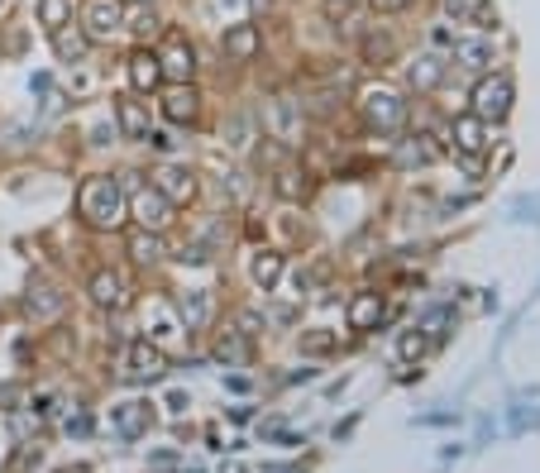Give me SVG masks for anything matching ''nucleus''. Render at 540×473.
Returning <instances> with one entry per match:
<instances>
[{"label":"nucleus","mask_w":540,"mask_h":473,"mask_svg":"<svg viewBox=\"0 0 540 473\" xmlns=\"http://www.w3.org/2000/svg\"><path fill=\"white\" fill-rule=\"evenodd\" d=\"M196 110H201V96H196L192 81H173V87L163 91V120L167 125H192Z\"/></svg>","instance_id":"11"},{"label":"nucleus","mask_w":540,"mask_h":473,"mask_svg":"<svg viewBox=\"0 0 540 473\" xmlns=\"http://www.w3.org/2000/svg\"><path fill=\"white\" fill-rule=\"evenodd\" d=\"M268 125H273V134H278V139L297 144L301 115H297V106H292V100H268Z\"/></svg>","instance_id":"22"},{"label":"nucleus","mask_w":540,"mask_h":473,"mask_svg":"<svg viewBox=\"0 0 540 473\" xmlns=\"http://www.w3.org/2000/svg\"><path fill=\"white\" fill-rule=\"evenodd\" d=\"M450 144L459 148L464 158H478L488 148V120H478V115H459V120L450 125Z\"/></svg>","instance_id":"13"},{"label":"nucleus","mask_w":540,"mask_h":473,"mask_svg":"<svg viewBox=\"0 0 540 473\" xmlns=\"http://www.w3.org/2000/svg\"><path fill=\"white\" fill-rule=\"evenodd\" d=\"M215 354H221V359H230V364H244V359H249V340H244V330H225L221 340H215Z\"/></svg>","instance_id":"28"},{"label":"nucleus","mask_w":540,"mask_h":473,"mask_svg":"<svg viewBox=\"0 0 540 473\" xmlns=\"http://www.w3.org/2000/svg\"><path fill=\"white\" fill-rule=\"evenodd\" d=\"M441 77H445V62H441V58H416V62H412V81H416L421 91L441 87Z\"/></svg>","instance_id":"26"},{"label":"nucleus","mask_w":540,"mask_h":473,"mask_svg":"<svg viewBox=\"0 0 540 473\" xmlns=\"http://www.w3.org/2000/svg\"><path fill=\"white\" fill-rule=\"evenodd\" d=\"M450 53L459 67H469V72H488V67H493V43L488 39H454Z\"/></svg>","instance_id":"17"},{"label":"nucleus","mask_w":540,"mask_h":473,"mask_svg":"<svg viewBox=\"0 0 540 473\" xmlns=\"http://www.w3.org/2000/svg\"><path fill=\"white\" fill-rule=\"evenodd\" d=\"M263 48V33H259V24H230L225 33H221V53L230 58V62H249Z\"/></svg>","instance_id":"12"},{"label":"nucleus","mask_w":540,"mask_h":473,"mask_svg":"<svg viewBox=\"0 0 540 473\" xmlns=\"http://www.w3.org/2000/svg\"><path fill=\"white\" fill-rule=\"evenodd\" d=\"M349 14H354L349 0H326V20H349Z\"/></svg>","instance_id":"32"},{"label":"nucleus","mask_w":540,"mask_h":473,"mask_svg":"<svg viewBox=\"0 0 540 473\" xmlns=\"http://www.w3.org/2000/svg\"><path fill=\"white\" fill-rule=\"evenodd\" d=\"M364 110H368V120H374L378 129H397L402 120H407V100H402L393 87H368L364 91Z\"/></svg>","instance_id":"5"},{"label":"nucleus","mask_w":540,"mask_h":473,"mask_svg":"<svg viewBox=\"0 0 540 473\" xmlns=\"http://www.w3.org/2000/svg\"><path fill=\"white\" fill-rule=\"evenodd\" d=\"M273 192L282 201H301V196H307V177H301L297 167H282V173L273 177Z\"/></svg>","instance_id":"27"},{"label":"nucleus","mask_w":540,"mask_h":473,"mask_svg":"<svg viewBox=\"0 0 540 473\" xmlns=\"http://www.w3.org/2000/svg\"><path fill=\"white\" fill-rule=\"evenodd\" d=\"M426 354V335L412 330V335H402V359H421Z\"/></svg>","instance_id":"31"},{"label":"nucleus","mask_w":540,"mask_h":473,"mask_svg":"<svg viewBox=\"0 0 540 473\" xmlns=\"http://www.w3.org/2000/svg\"><path fill=\"white\" fill-rule=\"evenodd\" d=\"M14 10V0H0V20H5V14Z\"/></svg>","instance_id":"35"},{"label":"nucleus","mask_w":540,"mask_h":473,"mask_svg":"<svg viewBox=\"0 0 540 473\" xmlns=\"http://www.w3.org/2000/svg\"><path fill=\"white\" fill-rule=\"evenodd\" d=\"M129 253H134L139 263H158L167 249H163V240H158V230H134V234H129Z\"/></svg>","instance_id":"24"},{"label":"nucleus","mask_w":540,"mask_h":473,"mask_svg":"<svg viewBox=\"0 0 540 473\" xmlns=\"http://www.w3.org/2000/svg\"><path fill=\"white\" fill-rule=\"evenodd\" d=\"M211 307H215V301H211V292H201V287H196V292H177V316H182V326H187V330L206 326Z\"/></svg>","instance_id":"20"},{"label":"nucleus","mask_w":540,"mask_h":473,"mask_svg":"<svg viewBox=\"0 0 540 473\" xmlns=\"http://www.w3.org/2000/svg\"><path fill=\"white\" fill-rule=\"evenodd\" d=\"M297 349L307 354V359H326V354H335V330H326V326H316V330H301Z\"/></svg>","instance_id":"25"},{"label":"nucleus","mask_w":540,"mask_h":473,"mask_svg":"<svg viewBox=\"0 0 540 473\" xmlns=\"http://www.w3.org/2000/svg\"><path fill=\"white\" fill-rule=\"evenodd\" d=\"M125 72H129V91H134V96H148V91H158L163 81H167V77H163L158 53H148V48H134Z\"/></svg>","instance_id":"9"},{"label":"nucleus","mask_w":540,"mask_h":473,"mask_svg":"<svg viewBox=\"0 0 540 473\" xmlns=\"http://www.w3.org/2000/svg\"><path fill=\"white\" fill-rule=\"evenodd\" d=\"M173 201H167L158 187H144V182H139V187H134L129 192V211L125 215H134V225H139V230H167V225H173Z\"/></svg>","instance_id":"3"},{"label":"nucleus","mask_w":540,"mask_h":473,"mask_svg":"<svg viewBox=\"0 0 540 473\" xmlns=\"http://www.w3.org/2000/svg\"><path fill=\"white\" fill-rule=\"evenodd\" d=\"M158 62H163V77H173V81H192V72H196V53L177 29H167V39L158 48Z\"/></svg>","instance_id":"6"},{"label":"nucleus","mask_w":540,"mask_h":473,"mask_svg":"<svg viewBox=\"0 0 540 473\" xmlns=\"http://www.w3.org/2000/svg\"><path fill=\"white\" fill-rule=\"evenodd\" d=\"M474 115L478 120H488V125H497V120H507L512 115V100H516V87H512V77H502V72H493V77H483L478 87H474Z\"/></svg>","instance_id":"2"},{"label":"nucleus","mask_w":540,"mask_h":473,"mask_svg":"<svg viewBox=\"0 0 540 473\" xmlns=\"http://www.w3.org/2000/svg\"><path fill=\"white\" fill-rule=\"evenodd\" d=\"M383 320V297L378 292H359L349 301V330H374Z\"/></svg>","instance_id":"21"},{"label":"nucleus","mask_w":540,"mask_h":473,"mask_svg":"<svg viewBox=\"0 0 540 473\" xmlns=\"http://www.w3.org/2000/svg\"><path fill=\"white\" fill-rule=\"evenodd\" d=\"M450 14H454V20H464V24H478V29L497 24V14H493L488 0H450Z\"/></svg>","instance_id":"23"},{"label":"nucleus","mask_w":540,"mask_h":473,"mask_svg":"<svg viewBox=\"0 0 540 473\" xmlns=\"http://www.w3.org/2000/svg\"><path fill=\"white\" fill-rule=\"evenodd\" d=\"M154 187L173 201V206H192V201H196V173H192V167H182V163H163L154 173Z\"/></svg>","instance_id":"7"},{"label":"nucleus","mask_w":540,"mask_h":473,"mask_svg":"<svg viewBox=\"0 0 540 473\" xmlns=\"http://www.w3.org/2000/svg\"><path fill=\"white\" fill-rule=\"evenodd\" d=\"M62 311V292L53 282H33L29 292H24V316H33V320H53Z\"/></svg>","instance_id":"16"},{"label":"nucleus","mask_w":540,"mask_h":473,"mask_svg":"<svg viewBox=\"0 0 540 473\" xmlns=\"http://www.w3.org/2000/svg\"><path fill=\"white\" fill-rule=\"evenodd\" d=\"M87 297H91V307H100V311H125V307H129L125 278H120V273H110V268H100V273H91V282H87Z\"/></svg>","instance_id":"10"},{"label":"nucleus","mask_w":540,"mask_h":473,"mask_svg":"<svg viewBox=\"0 0 540 473\" xmlns=\"http://www.w3.org/2000/svg\"><path fill=\"white\" fill-rule=\"evenodd\" d=\"M77 215L87 225L96 230H115L125 221V192H120V182L106 177V173H96L81 182V192H77Z\"/></svg>","instance_id":"1"},{"label":"nucleus","mask_w":540,"mask_h":473,"mask_svg":"<svg viewBox=\"0 0 540 473\" xmlns=\"http://www.w3.org/2000/svg\"><path fill=\"white\" fill-rule=\"evenodd\" d=\"M282 253L278 249H259L254 253V259H249V278H254V287H259V292H273V287H278V278H282Z\"/></svg>","instance_id":"18"},{"label":"nucleus","mask_w":540,"mask_h":473,"mask_svg":"<svg viewBox=\"0 0 540 473\" xmlns=\"http://www.w3.org/2000/svg\"><path fill=\"white\" fill-rule=\"evenodd\" d=\"M81 29H87L91 43L115 39V33L125 29V5L120 0H87V5H81Z\"/></svg>","instance_id":"4"},{"label":"nucleus","mask_w":540,"mask_h":473,"mask_svg":"<svg viewBox=\"0 0 540 473\" xmlns=\"http://www.w3.org/2000/svg\"><path fill=\"white\" fill-rule=\"evenodd\" d=\"M72 20V0H39V24L53 33L58 24H67Z\"/></svg>","instance_id":"29"},{"label":"nucleus","mask_w":540,"mask_h":473,"mask_svg":"<svg viewBox=\"0 0 540 473\" xmlns=\"http://www.w3.org/2000/svg\"><path fill=\"white\" fill-rule=\"evenodd\" d=\"M48 39H53V53L62 58V62H81V58H87L91 53V39H87V29H81V24H72V20H67V24H58L53 33H48Z\"/></svg>","instance_id":"14"},{"label":"nucleus","mask_w":540,"mask_h":473,"mask_svg":"<svg viewBox=\"0 0 540 473\" xmlns=\"http://www.w3.org/2000/svg\"><path fill=\"white\" fill-rule=\"evenodd\" d=\"M115 125H120V134L125 139H144L148 134V106L139 96H115Z\"/></svg>","instance_id":"15"},{"label":"nucleus","mask_w":540,"mask_h":473,"mask_svg":"<svg viewBox=\"0 0 540 473\" xmlns=\"http://www.w3.org/2000/svg\"><path fill=\"white\" fill-rule=\"evenodd\" d=\"M221 473H244V464H221Z\"/></svg>","instance_id":"36"},{"label":"nucleus","mask_w":540,"mask_h":473,"mask_svg":"<svg viewBox=\"0 0 540 473\" xmlns=\"http://www.w3.org/2000/svg\"><path fill=\"white\" fill-rule=\"evenodd\" d=\"M14 402H20V383H5L0 387V412H14Z\"/></svg>","instance_id":"33"},{"label":"nucleus","mask_w":540,"mask_h":473,"mask_svg":"<svg viewBox=\"0 0 540 473\" xmlns=\"http://www.w3.org/2000/svg\"><path fill=\"white\" fill-rule=\"evenodd\" d=\"M125 374L134 378V383H154V378H163L167 374V354H163V345H148V340H134L129 345V354H125Z\"/></svg>","instance_id":"8"},{"label":"nucleus","mask_w":540,"mask_h":473,"mask_svg":"<svg viewBox=\"0 0 540 473\" xmlns=\"http://www.w3.org/2000/svg\"><path fill=\"white\" fill-rule=\"evenodd\" d=\"M125 24L139 33V39H148V33H158V14L154 10H134V14H125Z\"/></svg>","instance_id":"30"},{"label":"nucleus","mask_w":540,"mask_h":473,"mask_svg":"<svg viewBox=\"0 0 540 473\" xmlns=\"http://www.w3.org/2000/svg\"><path fill=\"white\" fill-rule=\"evenodd\" d=\"M148 426H154V407H148V402H120V407H115V430L120 435H144Z\"/></svg>","instance_id":"19"},{"label":"nucleus","mask_w":540,"mask_h":473,"mask_svg":"<svg viewBox=\"0 0 540 473\" xmlns=\"http://www.w3.org/2000/svg\"><path fill=\"white\" fill-rule=\"evenodd\" d=\"M374 5H378V10H407L412 0H374Z\"/></svg>","instance_id":"34"}]
</instances>
